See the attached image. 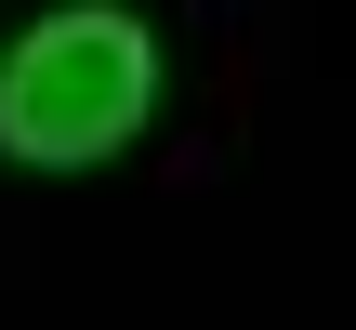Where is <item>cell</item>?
I'll list each match as a JSON object with an SVG mask.
<instances>
[{
	"mask_svg": "<svg viewBox=\"0 0 356 330\" xmlns=\"http://www.w3.org/2000/svg\"><path fill=\"white\" fill-rule=\"evenodd\" d=\"M145 119H159V26H132L119 0H66L40 26H13V53H0L13 172H106V159H132Z\"/></svg>",
	"mask_w": 356,
	"mask_h": 330,
	"instance_id": "1",
	"label": "cell"
}]
</instances>
